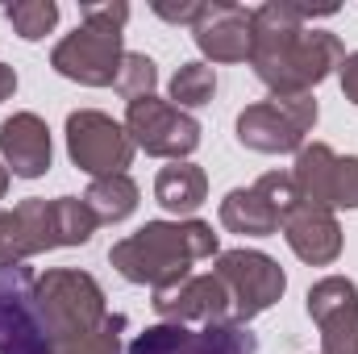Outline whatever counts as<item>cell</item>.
Masks as SVG:
<instances>
[{
	"instance_id": "6da1fadb",
	"label": "cell",
	"mask_w": 358,
	"mask_h": 354,
	"mask_svg": "<svg viewBox=\"0 0 358 354\" xmlns=\"http://www.w3.org/2000/svg\"><path fill=\"white\" fill-rule=\"evenodd\" d=\"M313 17H334V8H304L292 0H267L250 8V67L271 88V96H304L329 80L346 46L329 29H308Z\"/></svg>"
},
{
	"instance_id": "7a4b0ae2",
	"label": "cell",
	"mask_w": 358,
	"mask_h": 354,
	"mask_svg": "<svg viewBox=\"0 0 358 354\" xmlns=\"http://www.w3.org/2000/svg\"><path fill=\"white\" fill-rule=\"evenodd\" d=\"M217 255H221V242L213 225L187 217V221H146L138 234L113 242L108 263L117 267L121 279L159 292L187 279L196 259H217Z\"/></svg>"
},
{
	"instance_id": "3957f363",
	"label": "cell",
	"mask_w": 358,
	"mask_h": 354,
	"mask_svg": "<svg viewBox=\"0 0 358 354\" xmlns=\"http://www.w3.org/2000/svg\"><path fill=\"white\" fill-rule=\"evenodd\" d=\"M100 221L84 196H29L17 208H0V263H25L59 246H88Z\"/></svg>"
},
{
	"instance_id": "277c9868",
	"label": "cell",
	"mask_w": 358,
	"mask_h": 354,
	"mask_svg": "<svg viewBox=\"0 0 358 354\" xmlns=\"http://www.w3.org/2000/svg\"><path fill=\"white\" fill-rule=\"evenodd\" d=\"M38 309L46 317L50 342H67L104 325L108 304H104V288L96 283V275L76 271V267H55L46 275H38Z\"/></svg>"
},
{
	"instance_id": "5b68a950",
	"label": "cell",
	"mask_w": 358,
	"mask_h": 354,
	"mask_svg": "<svg viewBox=\"0 0 358 354\" xmlns=\"http://www.w3.org/2000/svg\"><path fill=\"white\" fill-rule=\"evenodd\" d=\"M317 96H267L238 113V142L255 155H296L317 125Z\"/></svg>"
},
{
	"instance_id": "8992f818",
	"label": "cell",
	"mask_w": 358,
	"mask_h": 354,
	"mask_svg": "<svg viewBox=\"0 0 358 354\" xmlns=\"http://www.w3.org/2000/svg\"><path fill=\"white\" fill-rule=\"evenodd\" d=\"M0 354H55L38 309V275L25 263H0Z\"/></svg>"
},
{
	"instance_id": "52a82bcc",
	"label": "cell",
	"mask_w": 358,
	"mask_h": 354,
	"mask_svg": "<svg viewBox=\"0 0 358 354\" xmlns=\"http://www.w3.org/2000/svg\"><path fill=\"white\" fill-rule=\"evenodd\" d=\"M213 275L225 283L229 309H234L229 317H234L238 325H250L255 317H263L271 304H279L283 292H287L283 267L275 263L271 255H263V250H246V246H242V250H221Z\"/></svg>"
},
{
	"instance_id": "ba28073f",
	"label": "cell",
	"mask_w": 358,
	"mask_h": 354,
	"mask_svg": "<svg viewBox=\"0 0 358 354\" xmlns=\"http://www.w3.org/2000/svg\"><path fill=\"white\" fill-rule=\"evenodd\" d=\"M134 138L121 121H113L100 108H76L67 113V155L71 163L92 179L104 176H125L134 163Z\"/></svg>"
},
{
	"instance_id": "9c48e42d",
	"label": "cell",
	"mask_w": 358,
	"mask_h": 354,
	"mask_svg": "<svg viewBox=\"0 0 358 354\" xmlns=\"http://www.w3.org/2000/svg\"><path fill=\"white\" fill-rule=\"evenodd\" d=\"M125 129H129L138 150H146L155 159H171V163H183L200 146V121L163 96L129 100L125 104Z\"/></svg>"
},
{
	"instance_id": "30bf717a",
	"label": "cell",
	"mask_w": 358,
	"mask_h": 354,
	"mask_svg": "<svg viewBox=\"0 0 358 354\" xmlns=\"http://www.w3.org/2000/svg\"><path fill=\"white\" fill-rule=\"evenodd\" d=\"M125 34L121 29H100L80 21L63 42H55L50 50V67L71 80V84H84V88H108L117 84V71H121V59H125Z\"/></svg>"
},
{
	"instance_id": "8fae6325",
	"label": "cell",
	"mask_w": 358,
	"mask_h": 354,
	"mask_svg": "<svg viewBox=\"0 0 358 354\" xmlns=\"http://www.w3.org/2000/svg\"><path fill=\"white\" fill-rule=\"evenodd\" d=\"M129 354H259V338L250 334V325L238 321L200 325V330L159 321L129 342Z\"/></svg>"
},
{
	"instance_id": "7c38bea8",
	"label": "cell",
	"mask_w": 358,
	"mask_h": 354,
	"mask_svg": "<svg viewBox=\"0 0 358 354\" xmlns=\"http://www.w3.org/2000/svg\"><path fill=\"white\" fill-rule=\"evenodd\" d=\"M304 309L321 330V354H358V283L350 275L317 279Z\"/></svg>"
},
{
	"instance_id": "4fadbf2b",
	"label": "cell",
	"mask_w": 358,
	"mask_h": 354,
	"mask_svg": "<svg viewBox=\"0 0 358 354\" xmlns=\"http://www.w3.org/2000/svg\"><path fill=\"white\" fill-rule=\"evenodd\" d=\"M155 313L171 325H221V321H234L229 313V292L225 283L208 271V275H187L171 288H159L150 296Z\"/></svg>"
},
{
	"instance_id": "5bb4252c",
	"label": "cell",
	"mask_w": 358,
	"mask_h": 354,
	"mask_svg": "<svg viewBox=\"0 0 358 354\" xmlns=\"http://www.w3.org/2000/svg\"><path fill=\"white\" fill-rule=\"evenodd\" d=\"M192 42L208 63H246L250 59V8L229 0H204Z\"/></svg>"
},
{
	"instance_id": "9a60e30c",
	"label": "cell",
	"mask_w": 358,
	"mask_h": 354,
	"mask_svg": "<svg viewBox=\"0 0 358 354\" xmlns=\"http://www.w3.org/2000/svg\"><path fill=\"white\" fill-rule=\"evenodd\" d=\"M279 234L292 246V255L308 267H329V263H338V255H342V225H338V217L329 208L296 200L283 213Z\"/></svg>"
},
{
	"instance_id": "2e32d148",
	"label": "cell",
	"mask_w": 358,
	"mask_h": 354,
	"mask_svg": "<svg viewBox=\"0 0 358 354\" xmlns=\"http://www.w3.org/2000/svg\"><path fill=\"white\" fill-rule=\"evenodd\" d=\"M0 159L8 167V176L17 179H42L50 171L55 146H50V129L38 113H13L0 121Z\"/></svg>"
},
{
	"instance_id": "e0dca14e",
	"label": "cell",
	"mask_w": 358,
	"mask_h": 354,
	"mask_svg": "<svg viewBox=\"0 0 358 354\" xmlns=\"http://www.w3.org/2000/svg\"><path fill=\"white\" fill-rule=\"evenodd\" d=\"M279 208L267 200V192L259 187V183H250V187H234V192H225V200H221V225L229 229V234H242V238H271V234H279Z\"/></svg>"
},
{
	"instance_id": "ac0fdd59",
	"label": "cell",
	"mask_w": 358,
	"mask_h": 354,
	"mask_svg": "<svg viewBox=\"0 0 358 354\" xmlns=\"http://www.w3.org/2000/svg\"><path fill=\"white\" fill-rule=\"evenodd\" d=\"M292 183H296V196L304 204H317V208L334 213V183H338V155H334V146H325V142L300 146L296 150V167H292Z\"/></svg>"
},
{
	"instance_id": "d6986e66",
	"label": "cell",
	"mask_w": 358,
	"mask_h": 354,
	"mask_svg": "<svg viewBox=\"0 0 358 354\" xmlns=\"http://www.w3.org/2000/svg\"><path fill=\"white\" fill-rule=\"evenodd\" d=\"M155 200L167 213H176V221H187L208 200V176H204V167H196L187 159L183 163H167L155 176Z\"/></svg>"
},
{
	"instance_id": "ffe728a7",
	"label": "cell",
	"mask_w": 358,
	"mask_h": 354,
	"mask_svg": "<svg viewBox=\"0 0 358 354\" xmlns=\"http://www.w3.org/2000/svg\"><path fill=\"white\" fill-rule=\"evenodd\" d=\"M138 183L125 176H104V179H92L88 192H84V204L92 208V217L100 221V225H121L125 217H134V208H138Z\"/></svg>"
},
{
	"instance_id": "44dd1931",
	"label": "cell",
	"mask_w": 358,
	"mask_h": 354,
	"mask_svg": "<svg viewBox=\"0 0 358 354\" xmlns=\"http://www.w3.org/2000/svg\"><path fill=\"white\" fill-rule=\"evenodd\" d=\"M167 96H171V104L176 108H200V104H208L213 96H217V71L208 67V63H183L176 76H171V84H167Z\"/></svg>"
},
{
	"instance_id": "7402d4cb",
	"label": "cell",
	"mask_w": 358,
	"mask_h": 354,
	"mask_svg": "<svg viewBox=\"0 0 358 354\" xmlns=\"http://www.w3.org/2000/svg\"><path fill=\"white\" fill-rule=\"evenodd\" d=\"M4 21L13 25L17 38L42 42L59 25V4L55 0H17V4H4Z\"/></svg>"
},
{
	"instance_id": "603a6c76",
	"label": "cell",
	"mask_w": 358,
	"mask_h": 354,
	"mask_svg": "<svg viewBox=\"0 0 358 354\" xmlns=\"http://www.w3.org/2000/svg\"><path fill=\"white\" fill-rule=\"evenodd\" d=\"M155 84H159V67H155V59L142 55V50H125L121 71H117V84H113V88L125 96V104L138 100V96H155Z\"/></svg>"
},
{
	"instance_id": "cb8c5ba5",
	"label": "cell",
	"mask_w": 358,
	"mask_h": 354,
	"mask_svg": "<svg viewBox=\"0 0 358 354\" xmlns=\"http://www.w3.org/2000/svg\"><path fill=\"white\" fill-rule=\"evenodd\" d=\"M121 330H125V317L108 313L100 330L67 338V342H55V354H121Z\"/></svg>"
},
{
	"instance_id": "d4e9b609",
	"label": "cell",
	"mask_w": 358,
	"mask_h": 354,
	"mask_svg": "<svg viewBox=\"0 0 358 354\" xmlns=\"http://www.w3.org/2000/svg\"><path fill=\"white\" fill-rule=\"evenodd\" d=\"M80 21L100 25V29H125L129 4L125 0H88V4H80Z\"/></svg>"
},
{
	"instance_id": "484cf974",
	"label": "cell",
	"mask_w": 358,
	"mask_h": 354,
	"mask_svg": "<svg viewBox=\"0 0 358 354\" xmlns=\"http://www.w3.org/2000/svg\"><path fill=\"white\" fill-rule=\"evenodd\" d=\"M334 208H358V155H338Z\"/></svg>"
},
{
	"instance_id": "4316f807",
	"label": "cell",
	"mask_w": 358,
	"mask_h": 354,
	"mask_svg": "<svg viewBox=\"0 0 358 354\" xmlns=\"http://www.w3.org/2000/svg\"><path fill=\"white\" fill-rule=\"evenodd\" d=\"M255 183L267 192V200L279 208V217H283V213L300 200V196H296V183H292V176H283V171H267V176H259Z\"/></svg>"
},
{
	"instance_id": "83f0119b",
	"label": "cell",
	"mask_w": 358,
	"mask_h": 354,
	"mask_svg": "<svg viewBox=\"0 0 358 354\" xmlns=\"http://www.w3.org/2000/svg\"><path fill=\"white\" fill-rule=\"evenodd\" d=\"M150 8H155L163 21H171V25H196V17H200L204 0H179V4H171V0H155Z\"/></svg>"
},
{
	"instance_id": "f1b7e54d",
	"label": "cell",
	"mask_w": 358,
	"mask_h": 354,
	"mask_svg": "<svg viewBox=\"0 0 358 354\" xmlns=\"http://www.w3.org/2000/svg\"><path fill=\"white\" fill-rule=\"evenodd\" d=\"M338 80H342V96H346L350 104H358V50L342 59V67H338Z\"/></svg>"
},
{
	"instance_id": "f546056e",
	"label": "cell",
	"mask_w": 358,
	"mask_h": 354,
	"mask_svg": "<svg viewBox=\"0 0 358 354\" xmlns=\"http://www.w3.org/2000/svg\"><path fill=\"white\" fill-rule=\"evenodd\" d=\"M13 92H17V71L8 63H0V100H8Z\"/></svg>"
},
{
	"instance_id": "4dcf8cb0",
	"label": "cell",
	"mask_w": 358,
	"mask_h": 354,
	"mask_svg": "<svg viewBox=\"0 0 358 354\" xmlns=\"http://www.w3.org/2000/svg\"><path fill=\"white\" fill-rule=\"evenodd\" d=\"M8 179H13V176H8V167L0 163V200H4V192H8Z\"/></svg>"
}]
</instances>
